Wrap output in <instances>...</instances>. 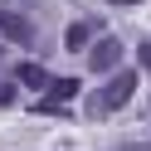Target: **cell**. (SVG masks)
<instances>
[{
  "instance_id": "cell-1",
  "label": "cell",
  "mask_w": 151,
  "mask_h": 151,
  "mask_svg": "<svg viewBox=\"0 0 151 151\" xmlns=\"http://www.w3.org/2000/svg\"><path fill=\"white\" fill-rule=\"evenodd\" d=\"M132 93H137V73H132V68H112L107 88H102L98 98L88 102V107L102 117V112H117V107H127V102H132Z\"/></svg>"
},
{
  "instance_id": "cell-2",
  "label": "cell",
  "mask_w": 151,
  "mask_h": 151,
  "mask_svg": "<svg viewBox=\"0 0 151 151\" xmlns=\"http://www.w3.org/2000/svg\"><path fill=\"white\" fill-rule=\"evenodd\" d=\"M117 63H122V44L112 39V34H102L98 44H88V68L93 73H112Z\"/></svg>"
},
{
  "instance_id": "cell-3",
  "label": "cell",
  "mask_w": 151,
  "mask_h": 151,
  "mask_svg": "<svg viewBox=\"0 0 151 151\" xmlns=\"http://www.w3.org/2000/svg\"><path fill=\"white\" fill-rule=\"evenodd\" d=\"M0 34L10 44H34V24L24 15H15V10H0Z\"/></svg>"
},
{
  "instance_id": "cell-4",
  "label": "cell",
  "mask_w": 151,
  "mask_h": 151,
  "mask_svg": "<svg viewBox=\"0 0 151 151\" xmlns=\"http://www.w3.org/2000/svg\"><path fill=\"white\" fill-rule=\"evenodd\" d=\"M44 88H49V102H73L78 98V78H49Z\"/></svg>"
},
{
  "instance_id": "cell-5",
  "label": "cell",
  "mask_w": 151,
  "mask_h": 151,
  "mask_svg": "<svg viewBox=\"0 0 151 151\" xmlns=\"http://www.w3.org/2000/svg\"><path fill=\"white\" fill-rule=\"evenodd\" d=\"M88 39H93V24L88 20H78V24H68V34H63V49H88Z\"/></svg>"
},
{
  "instance_id": "cell-6",
  "label": "cell",
  "mask_w": 151,
  "mask_h": 151,
  "mask_svg": "<svg viewBox=\"0 0 151 151\" xmlns=\"http://www.w3.org/2000/svg\"><path fill=\"white\" fill-rule=\"evenodd\" d=\"M15 83H24V88H44L49 73H44L39 63H20V68H15Z\"/></svg>"
},
{
  "instance_id": "cell-7",
  "label": "cell",
  "mask_w": 151,
  "mask_h": 151,
  "mask_svg": "<svg viewBox=\"0 0 151 151\" xmlns=\"http://www.w3.org/2000/svg\"><path fill=\"white\" fill-rule=\"evenodd\" d=\"M10 102H15V83H5V78H0V107H10Z\"/></svg>"
},
{
  "instance_id": "cell-8",
  "label": "cell",
  "mask_w": 151,
  "mask_h": 151,
  "mask_svg": "<svg viewBox=\"0 0 151 151\" xmlns=\"http://www.w3.org/2000/svg\"><path fill=\"white\" fill-rule=\"evenodd\" d=\"M137 59H141V68H151V44H141V49H137Z\"/></svg>"
}]
</instances>
